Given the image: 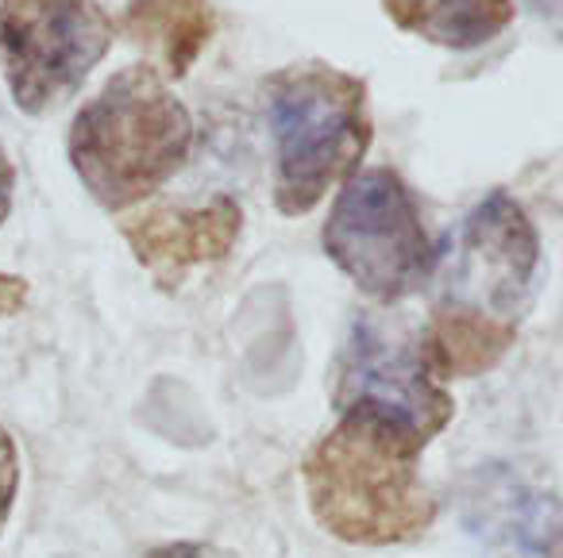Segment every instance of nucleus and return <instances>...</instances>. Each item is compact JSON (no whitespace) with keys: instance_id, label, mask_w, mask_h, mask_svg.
<instances>
[{"instance_id":"obj_1","label":"nucleus","mask_w":563,"mask_h":558,"mask_svg":"<svg viewBox=\"0 0 563 558\" xmlns=\"http://www.w3.org/2000/svg\"><path fill=\"white\" fill-rule=\"evenodd\" d=\"M424 439L375 409H340V424L306 455L317 524L355 547L413 543L437 520L421 481Z\"/></svg>"},{"instance_id":"obj_2","label":"nucleus","mask_w":563,"mask_h":558,"mask_svg":"<svg viewBox=\"0 0 563 558\" xmlns=\"http://www.w3.org/2000/svg\"><path fill=\"white\" fill-rule=\"evenodd\" d=\"M194 116L155 66H128L74 116L66 155L101 209L124 212L147 201L186 166Z\"/></svg>"},{"instance_id":"obj_3","label":"nucleus","mask_w":563,"mask_h":558,"mask_svg":"<svg viewBox=\"0 0 563 558\" xmlns=\"http://www.w3.org/2000/svg\"><path fill=\"white\" fill-rule=\"evenodd\" d=\"M274 143V209L306 216L336 181L360 170L371 147L367 86L329 63H298L266 81Z\"/></svg>"},{"instance_id":"obj_4","label":"nucleus","mask_w":563,"mask_h":558,"mask_svg":"<svg viewBox=\"0 0 563 558\" xmlns=\"http://www.w3.org/2000/svg\"><path fill=\"white\" fill-rule=\"evenodd\" d=\"M329 258L375 301H401L432 278L437 250L394 170L352 174L324 224Z\"/></svg>"},{"instance_id":"obj_5","label":"nucleus","mask_w":563,"mask_h":558,"mask_svg":"<svg viewBox=\"0 0 563 558\" xmlns=\"http://www.w3.org/2000/svg\"><path fill=\"white\" fill-rule=\"evenodd\" d=\"M112 40L117 27L97 0H0V66L27 116L70 101Z\"/></svg>"},{"instance_id":"obj_6","label":"nucleus","mask_w":563,"mask_h":558,"mask_svg":"<svg viewBox=\"0 0 563 558\" xmlns=\"http://www.w3.org/2000/svg\"><path fill=\"white\" fill-rule=\"evenodd\" d=\"M537 266L540 235L529 212L509 193H490L432 263V278L440 281L437 304H460L514 324L537 286Z\"/></svg>"},{"instance_id":"obj_7","label":"nucleus","mask_w":563,"mask_h":558,"mask_svg":"<svg viewBox=\"0 0 563 558\" xmlns=\"http://www.w3.org/2000/svg\"><path fill=\"white\" fill-rule=\"evenodd\" d=\"M336 409H375L413 427L424 443L455 416V401L429 373L421 343L375 320H360L336 366Z\"/></svg>"},{"instance_id":"obj_8","label":"nucleus","mask_w":563,"mask_h":558,"mask_svg":"<svg viewBox=\"0 0 563 558\" xmlns=\"http://www.w3.org/2000/svg\"><path fill=\"white\" fill-rule=\"evenodd\" d=\"M240 204L232 197H212L201 209L143 212L124 224V239L158 286L178 289L194 266L220 263L240 239Z\"/></svg>"},{"instance_id":"obj_9","label":"nucleus","mask_w":563,"mask_h":558,"mask_svg":"<svg viewBox=\"0 0 563 558\" xmlns=\"http://www.w3.org/2000/svg\"><path fill=\"white\" fill-rule=\"evenodd\" d=\"M555 496L509 470H486L467 489L463 524L486 558H555Z\"/></svg>"},{"instance_id":"obj_10","label":"nucleus","mask_w":563,"mask_h":558,"mask_svg":"<svg viewBox=\"0 0 563 558\" xmlns=\"http://www.w3.org/2000/svg\"><path fill=\"white\" fill-rule=\"evenodd\" d=\"M124 32L170 78H186L217 32V9L209 0H132Z\"/></svg>"},{"instance_id":"obj_11","label":"nucleus","mask_w":563,"mask_h":558,"mask_svg":"<svg viewBox=\"0 0 563 558\" xmlns=\"http://www.w3.org/2000/svg\"><path fill=\"white\" fill-rule=\"evenodd\" d=\"M509 347H514V324L475 309H460V304H437L421 339V355L432 378H475L490 370Z\"/></svg>"},{"instance_id":"obj_12","label":"nucleus","mask_w":563,"mask_h":558,"mask_svg":"<svg viewBox=\"0 0 563 558\" xmlns=\"http://www.w3.org/2000/svg\"><path fill=\"white\" fill-rule=\"evenodd\" d=\"M401 32L448 51H475L514 24V0H383Z\"/></svg>"},{"instance_id":"obj_13","label":"nucleus","mask_w":563,"mask_h":558,"mask_svg":"<svg viewBox=\"0 0 563 558\" xmlns=\"http://www.w3.org/2000/svg\"><path fill=\"white\" fill-rule=\"evenodd\" d=\"M16 489H20V458H16V443L12 435L0 427V532L9 524L12 504H16Z\"/></svg>"},{"instance_id":"obj_14","label":"nucleus","mask_w":563,"mask_h":558,"mask_svg":"<svg viewBox=\"0 0 563 558\" xmlns=\"http://www.w3.org/2000/svg\"><path fill=\"white\" fill-rule=\"evenodd\" d=\"M143 558H228V555L209 547V543H166V547L147 550Z\"/></svg>"},{"instance_id":"obj_15","label":"nucleus","mask_w":563,"mask_h":558,"mask_svg":"<svg viewBox=\"0 0 563 558\" xmlns=\"http://www.w3.org/2000/svg\"><path fill=\"white\" fill-rule=\"evenodd\" d=\"M24 301H27V281L16 278V274H0V316L20 312Z\"/></svg>"},{"instance_id":"obj_16","label":"nucleus","mask_w":563,"mask_h":558,"mask_svg":"<svg viewBox=\"0 0 563 558\" xmlns=\"http://www.w3.org/2000/svg\"><path fill=\"white\" fill-rule=\"evenodd\" d=\"M12 186H16V170H12L9 150H4V143H0V224H4L12 212Z\"/></svg>"},{"instance_id":"obj_17","label":"nucleus","mask_w":563,"mask_h":558,"mask_svg":"<svg viewBox=\"0 0 563 558\" xmlns=\"http://www.w3.org/2000/svg\"><path fill=\"white\" fill-rule=\"evenodd\" d=\"M532 9H540L548 20H555V12H560V0H532Z\"/></svg>"}]
</instances>
